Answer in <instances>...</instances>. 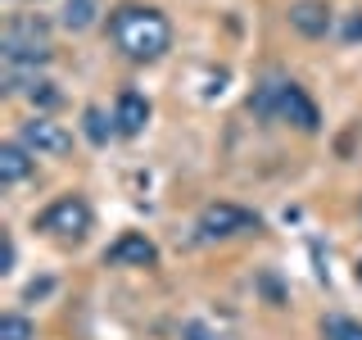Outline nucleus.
Returning a JSON list of instances; mask_svg holds the SVG:
<instances>
[{
    "label": "nucleus",
    "mask_w": 362,
    "mask_h": 340,
    "mask_svg": "<svg viewBox=\"0 0 362 340\" xmlns=\"http://www.w3.org/2000/svg\"><path fill=\"white\" fill-rule=\"evenodd\" d=\"M109 28H113L118 50L127 55V60H136V64H150L173 45L168 18L158 14V9H150V5H118L113 18H109Z\"/></svg>",
    "instance_id": "obj_1"
},
{
    "label": "nucleus",
    "mask_w": 362,
    "mask_h": 340,
    "mask_svg": "<svg viewBox=\"0 0 362 340\" xmlns=\"http://www.w3.org/2000/svg\"><path fill=\"white\" fill-rule=\"evenodd\" d=\"M249 109H254L258 118H286V123H294V128H303V132L322 128V113H317V105L308 100V91L299 82H281V77H267L263 86H254Z\"/></svg>",
    "instance_id": "obj_2"
},
{
    "label": "nucleus",
    "mask_w": 362,
    "mask_h": 340,
    "mask_svg": "<svg viewBox=\"0 0 362 340\" xmlns=\"http://www.w3.org/2000/svg\"><path fill=\"white\" fill-rule=\"evenodd\" d=\"M0 55H5V68L18 73V68H41L50 60V32H45L41 18H14L0 37Z\"/></svg>",
    "instance_id": "obj_3"
},
{
    "label": "nucleus",
    "mask_w": 362,
    "mask_h": 340,
    "mask_svg": "<svg viewBox=\"0 0 362 340\" xmlns=\"http://www.w3.org/2000/svg\"><path fill=\"white\" fill-rule=\"evenodd\" d=\"M37 227L50 232V236H64V241H77V236L90 232V209H86L82 196H64V200H54L50 209L41 213Z\"/></svg>",
    "instance_id": "obj_4"
},
{
    "label": "nucleus",
    "mask_w": 362,
    "mask_h": 340,
    "mask_svg": "<svg viewBox=\"0 0 362 340\" xmlns=\"http://www.w3.org/2000/svg\"><path fill=\"white\" fill-rule=\"evenodd\" d=\"M240 232H258V218L240 204H209L199 213V236L204 241H222V236H240Z\"/></svg>",
    "instance_id": "obj_5"
},
{
    "label": "nucleus",
    "mask_w": 362,
    "mask_h": 340,
    "mask_svg": "<svg viewBox=\"0 0 362 340\" xmlns=\"http://www.w3.org/2000/svg\"><path fill=\"white\" fill-rule=\"evenodd\" d=\"M23 145H28L32 154H68V150H73V132H68L64 123L37 113V118L23 123Z\"/></svg>",
    "instance_id": "obj_6"
},
{
    "label": "nucleus",
    "mask_w": 362,
    "mask_h": 340,
    "mask_svg": "<svg viewBox=\"0 0 362 340\" xmlns=\"http://www.w3.org/2000/svg\"><path fill=\"white\" fill-rule=\"evenodd\" d=\"M145 123H150V100L141 91H122L113 100V128H118V136H141Z\"/></svg>",
    "instance_id": "obj_7"
},
{
    "label": "nucleus",
    "mask_w": 362,
    "mask_h": 340,
    "mask_svg": "<svg viewBox=\"0 0 362 340\" xmlns=\"http://www.w3.org/2000/svg\"><path fill=\"white\" fill-rule=\"evenodd\" d=\"M158 259V249L150 236H141V232H122L118 241H113L105 249V264H136V268H150Z\"/></svg>",
    "instance_id": "obj_8"
},
{
    "label": "nucleus",
    "mask_w": 362,
    "mask_h": 340,
    "mask_svg": "<svg viewBox=\"0 0 362 340\" xmlns=\"http://www.w3.org/2000/svg\"><path fill=\"white\" fill-rule=\"evenodd\" d=\"M290 28L299 32V37H326L331 32V9H326V0H299V5H290Z\"/></svg>",
    "instance_id": "obj_9"
},
{
    "label": "nucleus",
    "mask_w": 362,
    "mask_h": 340,
    "mask_svg": "<svg viewBox=\"0 0 362 340\" xmlns=\"http://www.w3.org/2000/svg\"><path fill=\"white\" fill-rule=\"evenodd\" d=\"M28 173H32L28 145H0V181H5V186H18Z\"/></svg>",
    "instance_id": "obj_10"
},
{
    "label": "nucleus",
    "mask_w": 362,
    "mask_h": 340,
    "mask_svg": "<svg viewBox=\"0 0 362 340\" xmlns=\"http://www.w3.org/2000/svg\"><path fill=\"white\" fill-rule=\"evenodd\" d=\"M100 14V0H68L64 5V28L68 32H86Z\"/></svg>",
    "instance_id": "obj_11"
},
{
    "label": "nucleus",
    "mask_w": 362,
    "mask_h": 340,
    "mask_svg": "<svg viewBox=\"0 0 362 340\" xmlns=\"http://www.w3.org/2000/svg\"><path fill=\"white\" fill-rule=\"evenodd\" d=\"M82 132H86V141H90V145H105V141H109V132H118V128H113V123H109L100 109H86V113H82Z\"/></svg>",
    "instance_id": "obj_12"
},
{
    "label": "nucleus",
    "mask_w": 362,
    "mask_h": 340,
    "mask_svg": "<svg viewBox=\"0 0 362 340\" xmlns=\"http://www.w3.org/2000/svg\"><path fill=\"white\" fill-rule=\"evenodd\" d=\"M0 340H37V327L23 313H5L0 317Z\"/></svg>",
    "instance_id": "obj_13"
},
{
    "label": "nucleus",
    "mask_w": 362,
    "mask_h": 340,
    "mask_svg": "<svg viewBox=\"0 0 362 340\" xmlns=\"http://www.w3.org/2000/svg\"><path fill=\"white\" fill-rule=\"evenodd\" d=\"M326 340H362V322H354V317H326Z\"/></svg>",
    "instance_id": "obj_14"
},
{
    "label": "nucleus",
    "mask_w": 362,
    "mask_h": 340,
    "mask_svg": "<svg viewBox=\"0 0 362 340\" xmlns=\"http://www.w3.org/2000/svg\"><path fill=\"white\" fill-rule=\"evenodd\" d=\"M32 100L45 105V109H54L59 105V91H50V82H32Z\"/></svg>",
    "instance_id": "obj_15"
},
{
    "label": "nucleus",
    "mask_w": 362,
    "mask_h": 340,
    "mask_svg": "<svg viewBox=\"0 0 362 340\" xmlns=\"http://www.w3.org/2000/svg\"><path fill=\"white\" fill-rule=\"evenodd\" d=\"M344 41H362V14H349L344 18V32H339Z\"/></svg>",
    "instance_id": "obj_16"
},
{
    "label": "nucleus",
    "mask_w": 362,
    "mask_h": 340,
    "mask_svg": "<svg viewBox=\"0 0 362 340\" xmlns=\"http://www.w3.org/2000/svg\"><path fill=\"white\" fill-rule=\"evenodd\" d=\"M358 281H362V264H358Z\"/></svg>",
    "instance_id": "obj_17"
}]
</instances>
